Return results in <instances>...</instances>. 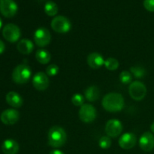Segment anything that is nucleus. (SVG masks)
Returning a JSON list of instances; mask_svg holds the SVG:
<instances>
[{"instance_id": "nucleus-30", "label": "nucleus", "mask_w": 154, "mask_h": 154, "mask_svg": "<svg viewBox=\"0 0 154 154\" xmlns=\"http://www.w3.org/2000/svg\"><path fill=\"white\" fill-rule=\"evenodd\" d=\"M50 154H65V153L60 150H52V151H51Z\"/></svg>"}, {"instance_id": "nucleus-26", "label": "nucleus", "mask_w": 154, "mask_h": 154, "mask_svg": "<svg viewBox=\"0 0 154 154\" xmlns=\"http://www.w3.org/2000/svg\"><path fill=\"white\" fill-rule=\"evenodd\" d=\"M99 147L104 150L110 148L111 146V140L110 137L108 136H103L99 139Z\"/></svg>"}, {"instance_id": "nucleus-5", "label": "nucleus", "mask_w": 154, "mask_h": 154, "mask_svg": "<svg viewBox=\"0 0 154 154\" xmlns=\"http://www.w3.org/2000/svg\"><path fill=\"white\" fill-rule=\"evenodd\" d=\"M129 93L134 100L141 101L147 94V87L141 81H134L129 85Z\"/></svg>"}, {"instance_id": "nucleus-12", "label": "nucleus", "mask_w": 154, "mask_h": 154, "mask_svg": "<svg viewBox=\"0 0 154 154\" xmlns=\"http://www.w3.org/2000/svg\"><path fill=\"white\" fill-rule=\"evenodd\" d=\"M20 113L19 111L15 109H7L3 111L0 116L1 121L4 124L10 126L14 125L19 120Z\"/></svg>"}, {"instance_id": "nucleus-15", "label": "nucleus", "mask_w": 154, "mask_h": 154, "mask_svg": "<svg viewBox=\"0 0 154 154\" xmlns=\"http://www.w3.org/2000/svg\"><path fill=\"white\" fill-rule=\"evenodd\" d=\"M87 64L90 68L94 69H99L105 64V60L103 57L99 53H91L87 57Z\"/></svg>"}, {"instance_id": "nucleus-29", "label": "nucleus", "mask_w": 154, "mask_h": 154, "mask_svg": "<svg viewBox=\"0 0 154 154\" xmlns=\"http://www.w3.org/2000/svg\"><path fill=\"white\" fill-rule=\"evenodd\" d=\"M5 49V45L4 42L0 40V55L4 52Z\"/></svg>"}, {"instance_id": "nucleus-24", "label": "nucleus", "mask_w": 154, "mask_h": 154, "mask_svg": "<svg viewBox=\"0 0 154 154\" xmlns=\"http://www.w3.org/2000/svg\"><path fill=\"white\" fill-rule=\"evenodd\" d=\"M120 81H121L122 84H129L132 83V75L130 72L128 71H123L120 74Z\"/></svg>"}, {"instance_id": "nucleus-11", "label": "nucleus", "mask_w": 154, "mask_h": 154, "mask_svg": "<svg viewBox=\"0 0 154 154\" xmlns=\"http://www.w3.org/2000/svg\"><path fill=\"white\" fill-rule=\"evenodd\" d=\"M33 87L38 91H44L49 86V78L48 75L44 72H38L34 75L32 78Z\"/></svg>"}, {"instance_id": "nucleus-27", "label": "nucleus", "mask_w": 154, "mask_h": 154, "mask_svg": "<svg viewBox=\"0 0 154 154\" xmlns=\"http://www.w3.org/2000/svg\"><path fill=\"white\" fill-rule=\"evenodd\" d=\"M60 69L56 64H51L46 68V74L50 77H54L58 74Z\"/></svg>"}, {"instance_id": "nucleus-10", "label": "nucleus", "mask_w": 154, "mask_h": 154, "mask_svg": "<svg viewBox=\"0 0 154 154\" xmlns=\"http://www.w3.org/2000/svg\"><path fill=\"white\" fill-rule=\"evenodd\" d=\"M123 131V124L117 119L109 120L105 126V132L108 137L117 138Z\"/></svg>"}, {"instance_id": "nucleus-20", "label": "nucleus", "mask_w": 154, "mask_h": 154, "mask_svg": "<svg viewBox=\"0 0 154 154\" xmlns=\"http://www.w3.org/2000/svg\"><path fill=\"white\" fill-rule=\"evenodd\" d=\"M35 58L41 64H48L51 60V55L49 51L45 49H39L36 51Z\"/></svg>"}, {"instance_id": "nucleus-8", "label": "nucleus", "mask_w": 154, "mask_h": 154, "mask_svg": "<svg viewBox=\"0 0 154 154\" xmlns=\"http://www.w3.org/2000/svg\"><path fill=\"white\" fill-rule=\"evenodd\" d=\"M96 117V110L90 104H84L79 110V118L84 123H91Z\"/></svg>"}, {"instance_id": "nucleus-6", "label": "nucleus", "mask_w": 154, "mask_h": 154, "mask_svg": "<svg viewBox=\"0 0 154 154\" xmlns=\"http://www.w3.org/2000/svg\"><path fill=\"white\" fill-rule=\"evenodd\" d=\"M2 35L5 40L11 43L17 42L21 36V32L19 27L13 23H8L2 29Z\"/></svg>"}, {"instance_id": "nucleus-14", "label": "nucleus", "mask_w": 154, "mask_h": 154, "mask_svg": "<svg viewBox=\"0 0 154 154\" xmlns=\"http://www.w3.org/2000/svg\"><path fill=\"white\" fill-rule=\"evenodd\" d=\"M139 146L145 152H150L154 148V135L151 132H146L139 139Z\"/></svg>"}, {"instance_id": "nucleus-28", "label": "nucleus", "mask_w": 154, "mask_h": 154, "mask_svg": "<svg viewBox=\"0 0 154 154\" xmlns=\"http://www.w3.org/2000/svg\"><path fill=\"white\" fill-rule=\"evenodd\" d=\"M144 7L150 12H154V0H144Z\"/></svg>"}, {"instance_id": "nucleus-19", "label": "nucleus", "mask_w": 154, "mask_h": 154, "mask_svg": "<svg viewBox=\"0 0 154 154\" xmlns=\"http://www.w3.org/2000/svg\"><path fill=\"white\" fill-rule=\"evenodd\" d=\"M85 97L89 102H93L97 100L100 96V90L96 86H91L89 87L87 90H85Z\"/></svg>"}, {"instance_id": "nucleus-33", "label": "nucleus", "mask_w": 154, "mask_h": 154, "mask_svg": "<svg viewBox=\"0 0 154 154\" xmlns=\"http://www.w3.org/2000/svg\"><path fill=\"white\" fill-rule=\"evenodd\" d=\"M0 1H1V0H0Z\"/></svg>"}, {"instance_id": "nucleus-32", "label": "nucleus", "mask_w": 154, "mask_h": 154, "mask_svg": "<svg viewBox=\"0 0 154 154\" xmlns=\"http://www.w3.org/2000/svg\"><path fill=\"white\" fill-rule=\"evenodd\" d=\"M2 19L0 18V29L2 28Z\"/></svg>"}, {"instance_id": "nucleus-23", "label": "nucleus", "mask_w": 154, "mask_h": 154, "mask_svg": "<svg viewBox=\"0 0 154 154\" xmlns=\"http://www.w3.org/2000/svg\"><path fill=\"white\" fill-rule=\"evenodd\" d=\"M130 72L131 74L134 75L135 78H138V79L144 78L146 73L145 69L144 68L141 67V66H133V67H131Z\"/></svg>"}, {"instance_id": "nucleus-25", "label": "nucleus", "mask_w": 154, "mask_h": 154, "mask_svg": "<svg viewBox=\"0 0 154 154\" xmlns=\"http://www.w3.org/2000/svg\"><path fill=\"white\" fill-rule=\"evenodd\" d=\"M72 102L75 106H82L84 102V97L80 93H75L72 97Z\"/></svg>"}, {"instance_id": "nucleus-13", "label": "nucleus", "mask_w": 154, "mask_h": 154, "mask_svg": "<svg viewBox=\"0 0 154 154\" xmlns=\"http://www.w3.org/2000/svg\"><path fill=\"white\" fill-rule=\"evenodd\" d=\"M118 143L122 149L129 150L135 147L137 143V138L135 134L126 132L120 136Z\"/></svg>"}, {"instance_id": "nucleus-7", "label": "nucleus", "mask_w": 154, "mask_h": 154, "mask_svg": "<svg viewBox=\"0 0 154 154\" xmlns=\"http://www.w3.org/2000/svg\"><path fill=\"white\" fill-rule=\"evenodd\" d=\"M34 41L38 47L43 48L50 44L51 41V34L48 29L40 27L34 33Z\"/></svg>"}, {"instance_id": "nucleus-18", "label": "nucleus", "mask_w": 154, "mask_h": 154, "mask_svg": "<svg viewBox=\"0 0 154 154\" xmlns=\"http://www.w3.org/2000/svg\"><path fill=\"white\" fill-rule=\"evenodd\" d=\"M17 48L20 54H24V55H29L34 50V44L32 41L24 38L18 42Z\"/></svg>"}, {"instance_id": "nucleus-3", "label": "nucleus", "mask_w": 154, "mask_h": 154, "mask_svg": "<svg viewBox=\"0 0 154 154\" xmlns=\"http://www.w3.org/2000/svg\"><path fill=\"white\" fill-rule=\"evenodd\" d=\"M32 75V70L29 66L26 64L18 65L12 72V79L16 84H23L29 81Z\"/></svg>"}, {"instance_id": "nucleus-22", "label": "nucleus", "mask_w": 154, "mask_h": 154, "mask_svg": "<svg viewBox=\"0 0 154 154\" xmlns=\"http://www.w3.org/2000/svg\"><path fill=\"white\" fill-rule=\"evenodd\" d=\"M119 65H120V63H119L118 60L117 59L110 57V58H108L106 60H105V64H104V66H105V68L108 70L114 71L118 69Z\"/></svg>"}, {"instance_id": "nucleus-1", "label": "nucleus", "mask_w": 154, "mask_h": 154, "mask_svg": "<svg viewBox=\"0 0 154 154\" xmlns=\"http://www.w3.org/2000/svg\"><path fill=\"white\" fill-rule=\"evenodd\" d=\"M102 104L107 111L118 112L124 107V99L120 93H110L104 96Z\"/></svg>"}, {"instance_id": "nucleus-31", "label": "nucleus", "mask_w": 154, "mask_h": 154, "mask_svg": "<svg viewBox=\"0 0 154 154\" xmlns=\"http://www.w3.org/2000/svg\"><path fill=\"white\" fill-rule=\"evenodd\" d=\"M150 129H151V132H153L154 133V122L152 123L151 126H150Z\"/></svg>"}, {"instance_id": "nucleus-4", "label": "nucleus", "mask_w": 154, "mask_h": 154, "mask_svg": "<svg viewBox=\"0 0 154 154\" xmlns=\"http://www.w3.org/2000/svg\"><path fill=\"white\" fill-rule=\"evenodd\" d=\"M51 28L54 31L58 33H66L70 31L72 23L67 17L64 16H57L51 21Z\"/></svg>"}, {"instance_id": "nucleus-16", "label": "nucleus", "mask_w": 154, "mask_h": 154, "mask_svg": "<svg viewBox=\"0 0 154 154\" xmlns=\"http://www.w3.org/2000/svg\"><path fill=\"white\" fill-rule=\"evenodd\" d=\"M5 99L7 103L10 106L15 108H20L23 105V98L21 97V96L19 93H16V92H9L6 95Z\"/></svg>"}, {"instance_id": "nucleus-2", "label": "nucleus", "mask_w": 154, "mask_h": 154, "mask_svg": "<svg viewBox=\"0 0 154 154\" xmlns=\"http://www.w3.org/2000/svg\"><path fill=\"white\" fill-rule=\"evenodd\" d=\"M66 132L59 126H52L48 131V140L50 146L54 148L61 147L66 142Z\"/></svg>"}, {"instance_id": "nucleus-17", "label": "nucleus", "mask_w": 154, "mask_h": 154, "mask_svg": "<svg viewBox=\"0 0 154 154\" xmlns=\"http://www.w3.org/2000/svg\"><path fill=\"white\" fill-rule=\"evenodd\" d=\"M2 150L4 154H17L19 151V144L13 139H6L2 144Z\"/></svg>"}, {"instance_id": "nucleus-21", "label": "nucleus", "mask_w": 154, "mask_h": 154, "mask_svg": "<svg viewBox=\"0 0 154 154\" xmlns=\"http://www.w3.org/2000/svg\"><path fill=\"white\" fill-rule=\"evenodd\" d=\"M59 11V8L57 5L53 1H48L45 3V12L47 15L50 17H54L57 14Z\"/></svg>"}, {"instance_id": "nucleus-9", "label": "nucleus", "mask_w": 154, "mask_h": 154, "mask_svg": "<svg viewBox=\"0 0 154 154\" xmlns=\"http://www.w3.org/2000/svg\"><path fill=\"white\" fill-rule=\"evenodd\" d=\"M18 10L17 3L14 0H1L0 12L4 17L11 18L14 16Z\"/></svg>"}]
</instances>
